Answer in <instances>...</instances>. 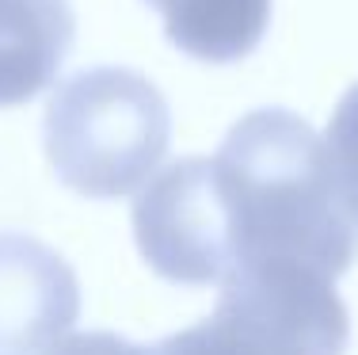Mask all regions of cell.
Masks as SVG:
<instances>
[{
    "mask_svg": "<svg viewBox=\"0 0 358 355\" xmlns=\"http://www.w3.org/2000/svg\"><path fill=\"white\" fill-rule=\"evenodd\" d=\"M233 244L241 267H305L339 279L358 256L351 222L331 172L328 146L301 115L263 107L244 115L214 153Z\"/></svg>",
    "mask_w": 358,
    "mask_h": 355,
    "instance_id": "6da1fadb",
    "label": "cell"
},
{
    "mask_svg": "<svg viewBox=\"0 0 358 355\" xmlns=\"http://www.w3.org/2000/svg\"><path fill=\"white\" fill-rule=\"evenodd\" d=\"M172 115L157 84L134 69H84L50 96L46 157L57 180L88 199H122L157 176Z\"/></svg>",
    "mask_w": 358,
    "mask_h": 355,
    "instance_id": "7a4b0ae2",
    "label": "cell"
},
{
    "mask_svg": "<svg viewBox=\"0 0 358 355\" xmlns=\"http://www.w3.org/2000/svg\"><path fill=\"white\" fill-rule=\"evenodd\" d=\"M351 314L336 279L305 267H241L221 283L217 309L152 344L149 355H343Z\"/></svg>",
    "mask_w": 358,
    "mask_h": 355,
    "instance_id": "3957f363",
    "label": "cell"
},
{
    "mask_svg": "<svg viewBox=\"0 0 358 355\" xmlns=\"http://www.w3.org/2000/svg\"><path fill=\"white\" fill-rule=\"evenodd\" d=\"M134 237L160 279L221 286L233 275V244L214 157H183L157 172L134 199Z\"/></svg>",
    "mask_w": 358,
    "mask_h": 355,
    "instance_id": "277c9868",
    "label": "cell"
},
{
    "mask_svg": "<svg viewBox=\"0 0 358 355\" xmlns=\"http://www.w3.org/2000/svg\"><path fill=\"white\" fill-rule=\"evenodd\" d=\"M80 317V283L57 249L0 233V355H46Z\"/></svg>",
    "mask_w": 358,
    "mask_h": 355,
    "instance_id": "5b68a950",
    "label": "cell"
},
{
    "mask_svg": "<svg viewBox=\"0 0 358 355\" xmlns=\"http://www.w3.org/2000/svg\"><path fill=\"white\" fill-rule=\"evenodd\" d=\"M73 27L65 0H0V107H20L54 84Z\"/></svg>",
    "mask_w": 358,
    "mask_h": 355,
    "instance_id": "8992f818",
    "label": "cell"
},
{
    "mask_svg": "<svg viewBox=\"0 0 358 355\" xmlns=\"http://www.w3.org/2000/svg\"><path fill=\"white\" fill-rule=\"evenodd\" d=\"M145 4L160 12L172 46L210 65L248 57L271 20V0H145Z\"/></svg>",
    "mask_w": 358,
    "mask_h": 355,
    "instance_id": "52a82bcc",
    "label": "cell"
},
{
    "mask_svg": "<svg viewBox=\"0 0 358 355\" xmlns=\"http://www.w3.org/2000/svg\"><path fill=\"white\" fill-rule=\"evenodd\" d=\"M324 146H328L331 172H336L343 207L351 214V222L358 225V84L339 99L336 111H331Z\"/></svg>",
    "mask_w": 358,
    "mask_h": 355,
    "instance_id": "ba28073f",
    "label": "cell"
},
{
    "mask_svg": "<svg viewBox=\"0 0 358 355\" xmlns=\"http://www.w3.org/2000/svg\"><path fill=\"white\" fill-rule=\"evenodd\" d=\"M46 355H149V348L118 333H76L69 340H57Z\"/></svg>",
    "mask_w": 358,
    "mask_h": 355,
    "instance_id": "9c48e42d",
    "label": "cell"
}]
</instances>
